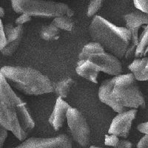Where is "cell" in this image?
Masks as SVG:
<instances>
[{"label": "cell", "mask_w": 148, "mask_h": 148, "mask_svg": "<svg viewBox=\"0 0 148 148\" xmlns=\"http://www.w3.org/2000/svg\"><path fill=\"white\" fill-rule=\"evenodd\" d=\"M51 24L58 27L59 30H64L68 32L73 31L75 27V22L72 17L67 16L54 18Z\"/></svg>", "instance_id": "17"}, {"label": "cell", "mask_w": 148, "mask_h": 148, "mask_svg": "<svg viewBox=\"0 0 148 148\" xmlns=\"http://www.w3.org/2000/svg\"><path fill=\"white\" fill-rule=\"evenodd\" d=\"M12 148H72V141L67 135H59L52 138H30Z\"/></svg>", "instance_id": "9"}, {"label": "cell", "mask_w": 148, "mask_h": 148, "mask_svg": "<svg viewBox=\"0 0 148 148\" xmlns=\"http://www.w3.org/2000/svg\"><path fill=\"white\" fill-rule=\"evenodd\" d=\"M10 87L27 96H40L54 91V84L47 76L32 67L4 66L1 73Z\"/></svg>", "instance_id": "4"}, {"label": "cell", "mask_w": 148, "mask_h": 148, "mask_svg": "<svg viewBox=\"0 0 148 148\" xmlns=\"http://www.w3.org/2000/svg\"><path fill=\"white\" fill-rule=\"evenodd\" d=\"M32 16H30V15L27 14H22V15L19 16L18 18L16 19L15 23L16 25H22L24 24L27 23V22H30L31 21Z\"/></svg>", "instance_id": "22"}, {"label": "cell", "mask_w": 148, "mask_h": 148, "mask_svg": "<svg viewBox=\"0 0 148 148\" xmlns=\"http://www.w3.org/2000/svg\"><path fill=\"white\" fill-rule=\"evenodd\" d=\"M12 8L17 14H27L30 16L44 18L72 17L74 11L67 4L43 0H13Z\"/></svg>", "instance_id": "5"}, {"label": "cell", "mask_w": 148, "mask_h": 148, "mask_svg": "<svg viewBox=\"0 0 148 148\" xmlns=\"http://www.w3.org/2000/svg\"><path fill=\"white\" fill-rule=\"evenodd\" d=\"M128 68L138 81H148V48L138 58H134Z\"/></svg>", "instance_id": "13"}, {"label": "cell", "mask_w": 148, "mask_h": 148, "mask_svg": "<svg viewBox=\"0 0 148 148\" xmlns=\"http://www.w3.org/2000/svg\"><path fill=\"white\" fill-rule=\"evenodd\" d=\"M74 84L75 82L73 79L71 78H66L54 84L53 92L57 95L58 97L64 99L67 97Z\"/></svg>", "instance_id": "15"}, {"label": "cell", "mask_w": 148, "mask_h": 148, "mask_svg": "<svg viewBox=\"0 0 148 148\" xmlns=\"http://www.w3.org/2000/svg\"><path fill=\"white\" fill-rule=\"evenodd\" d=\"M126 27L132 35V47L127 59L138 58L148 48V14L140 10L124 16Z\"/></svg>", "instance_id": "6"}, {"label": "cell", "mask_w": 148, "mask_h": 148, "mask_svg": "<svg viewBox=\"0 0 148 148\" xmlns=\"http://www.w3.org/2000/svg\"><path fill=\"white\" fill-rule=\"evenodd\" d=\"M60 35V30L52 24L44 26L41 29L39 36L43 40L51 42V41L57 40Z\"/></svg>", "instance_id": "16"}, {"label": "cell", "mask_w": 148, "mask_h": 148, "mask_svg": "<svg viewBox=\"0 0 148 148\" xmlns=\"http://www.w3.org/2000/svg\"><path fill=\"white\" fill-rule=\"evenodd\" d=\"M67 120L75 141L83 147H88L90 143V129L82 113L71 107L67 112Z\"/></svg>", "instance_id": "8"}, {"label": "cell", "mask_w": 148, "mask_h": 148, "mask_svg": "<svg viewBox=\"0 0 148 148\" xmlns=\"http://www.w3.org/2000/svg\"><path fill=\"white\" fill-rule=\"evenodd\" d=\"M137 129H138V131L144 133L145 135H148V121L141 123V124L138 125Z\"/></svg>", "instance_id": "26"}, {"label": "cell", "mask_w": 148, "mask_h": 148, "mask_svg": "<svg viewBox=\"0 0 148 148\" xmlns=\"http://www.w3.org/2000/svg\"><path fill=\"white\" fill-rule=\"evenodd\" d=\"M104 2L101 0H92L89 3L87 11V16L88 17H92L102 8Z\"/></svg>", "instance_id": "18"}, {"label": "cell", "mask_w": 148, "mask_h": 148, "mask_svg": "<svg viewBox=\"0 0 148 148\" xmlns=\"http://www.w3.org/2000/svg\"><path fill=\"white\" fill-rule=\"evenodd\" d=\"M4 16H5V10H4L3 8H0V16L1 18H3Z\"/></svg>", "instance_id": "27"}, {"label": "cell", "mask_w": 148, "mask_h": 148, "mask_svg": "<svg viewBox=\"0 0 148 148\" xmlns=\"http://www.w3.org/2000/svg\"><path fill=\"white\" fill-rule=\"evenodd\" d=\"M133 143L128 140H119L118 145L115 148H133Z\"/></svg>", "instance_id": "24"}, {"label": "cell", "mask_w": 148, "mask_h": 148, "mask_svg": "<svg viewBox=\"0 0 148 148\" xmlns=\"http://www.w3.org/2000/svg\"><path fill=\"white\" fill-rule=\"evenodd\" d=\"M71 108V106L66 102L62 98L58 97L56 101L53 110L49 118V123L56 131L62 128L67 119V112Z\"/></svg>", "instance_id": "12"}, {"label": "cell", "mask_w": 148, "mask_h": 148, "mask_svg": "<svg viewBox=\"0 0 148 148\" xmlns=\"http://www.w3.org/2000/svg\"><path fill=\"white\" fill-rule=\"evenodd\" d=\"M137 148H148V135H145L138 141Z\"/></svg>", "instance_id": "25"}, {"label": "cell", "mask_w": 148, "mask_h": 148, "mask_svg": "<svg viewBox=\"0 0 148 148\" xmlns=\"http://www.w3.org/2000/svg\"><path fill=\"white\" fill-rule=\"evenodd\" d=\"M0 124L20 141L35 127L26 104L18 97L3 75L0 74Z\"/></svg>", "instance_id": "2"}, {"label": "cell", "mask_w": 148, "mask_h": 148, "mask_svg": "<svg viewBox=\"0 0 148 148\" xmlns=\"http://www.w3.org/2000/svg\"><path fill=\"white\" fill-rule=\"evenodd\" d=\"M6 34L7 44L2 49L1 52L4 56H10L18 48L22 40L24 34V28L22 25L14 26L13 24L9 23L4 26Z\"/></svg>", "instance_id": "11"}, {"label": "cell", "mask_w": 148, "mask_h": 148, "mask_svg": "<svg viewBox=\"0 0 148 148\" xmlns=\"http://www.w3.org/2000/svg\"><path fill=\"white\" fill-rule=\"evenodd\" d=\"M98 96L101 102L118 113L125 112L127 108L137 110L146 106L144 95L132 73L104 80L99 88Z\"/></svg>", "instance_id": "1"}, {"label": "cell", "mask_w": 148, "mask_h": 148, "mask_svg": "<svg viewBox=\"0 0 148 148\" xmlns=\"http://www.w3.org/2000/svg\"><path fill=\"white\" fill-rule=\"evenodd\" d=\"M133 4L138 10L148 14V0H134Z\"/></svg>", "instance_id": "19"}, {"label": "cell", "mask_w": 148, "mask_h": 148, "mask_svg": "<svg viewBox=\"0 0 148 148\" xmlns=\"http://www.w3.org/2000/svg\"><path fill=\"white\" fill-rule=\"evenodd\" d=\"M8 130L1 126L0 127V148H2L4 146V143L6 141L8 137Z\"/></svg>", "instance_id": "23"}, {"label": "cell", "mask_w": 148, "mask_h": 148, "mask_svg": "<svg viewBox=\"0 0 148 148\" xmlns=\"http://www.w3.org/2000/svg\"><path fill=\"white\" fill-rule=\"evenodd\" d=\"M137 112V110L132 109L119 113L111 122L108 130V134L116 135L124 138H127L131 129L132 123L136 119Z\"/></svg>", "instance_id": "10"}, {"label": "cell", "mask_w": 148, "mask_h": 148, "mask_svg": "<svg viewBox=\"0 0 148 148\" xmlns=\"http://www.w3.org/2000/svg\"><path fill=\"white\" fill-rule=\"evenodd\" d=\"M119 136H116V135L113 134H108L105 136V138H104V144L108 146L113 147H116V145H118L119 141Z\"/></svg>", "instance_id": "20"}, {"label": "cell", "mask_w": 148, "mask_h": 148, "mask_svg": "<svg viewBox=\"0 0 148 148\" xmlns=\"http://www.w3.org/2000/svg\"><path fill=\"white\" fill-rule=\"evenodd\" d=\"M0 30H1V35H0V50L2 51V49L5 47L7 44V39H6V34L4 29V25L2 21H0Z\"/></svg>", "instance_id": "21"}, {"label": "cell", "mask_w": 148, "mask_h": 148, "mask_svg": "<svg viewBox=\"0 0 148 148\" xmlns=\"http://www.w3.org/2000/svg\"><path fill=\"white\" fill-rule=\"evenodd\" d=\"M76 72L79 76L84 78L88 81L97 84L98 76L99 71L94 65L87 59H78L76 67Z\"/></svg>", "instance_id": "14"}, {"label": "cell", "mask_w": 148, "mask_h": 148, "mask_svg": "<svg viewBox=\"0 0 148 148\" xmlns=\"http://www.w3.org/2000/svg\"><path fill=\"white\" fill-rule=\"evenodd\" d=\"M92 42L118 59L127 58L132 47L131 33L127 27H118L99 16H95L89 25Z\"/></svg>", "instance_id": "3"}, {"label": "cell", "mask_w": 148, "mask_h": 148, "mask_svg": "<svg viewBox=\"0 0 148 148\" xmlns=\"http://www.w3.org/2000/svg\"><path fill=\"white\" fill-rule=\"evenodd\" d=\"M90 148H101V147H94V146H91V147H90Z\"/></svg>", "instance_id": "28"}, {"label": "cell", "mask_w": 148, "mask_h": 148, "mask_svg": "<svg viewBox=\"0 0 148 148\" xmlns=\"http://www.w3.org/2000/svg\"><path fill=\"white\" fill-rule=\"evenodd\" d=\"M78 59H87L99 72L119 76L122 73L121 62L115 56L107 52L97 42H90L84 46Z\"/></svg>", "instance_id": "7"}]
</instances>
